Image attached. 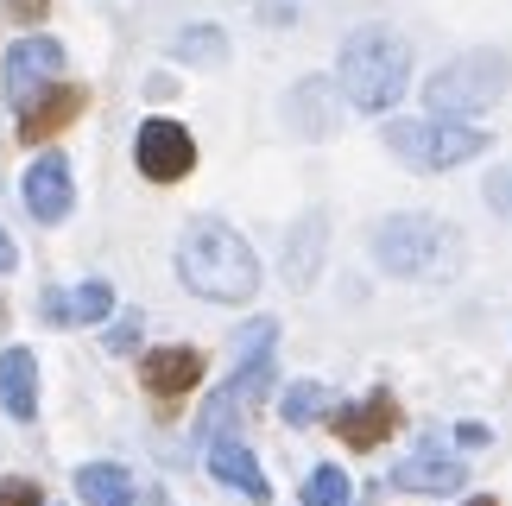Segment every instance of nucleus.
Returning <instances> with one entry per match:
<instances>
[{"label": "nucleus", "mask_w": 512, "mask_h": 506, "mask_svg": "<svg viewBox=\"0 0 512 506\" xmlns=\"http://www.w3.org/2000/svg\"><path fill=\"white\" fill-rule=\"evenodd\" d=\"M266 393H272V355H247V361H241V374H234L222 393L209 399V412H203V437H228V424H234V418H247Z\"/></svg>", "instance_id": "obj_7"}, {"label": "nucleus", "mask_w": 512, "mask_h": 506, "mask_svg": "<svg viewBox=\"0 0 512 506\" xmlns=\"http://www.w3.org/2000/svg\"><path fill=\"white\" fill-rule=\"evenodd\" d=\"M462 506H500V500L494 494H475V500H462Z\"/></svg>", "instance_id": "obj_31"}, {"label": "nucleus", "mask_w": 512, "mask_h": 506, "mask_svg": "<svg viewBox=\"0 0 512 506\" xmlns=\"http://www.w3.org/2000/svg\"><path fill=\"white\" fill-rule=\"evenodd\" d=\"M386 152H399L411 171H456L468 159L487 152V133L468 121H449V114H430V121H392L386 127Z\"/></svg>", "instance_id": "obj_4"}, {"label": "nucleus", "mask_w": 512, "mask_h": 506, "mask_svg": "<svg viewBox=\"0 0 512 506\" xmlns=\"http://www.w3.org/2000/svg\"><path fill=\"white\" fill-rule=\"evenodd\" d=\"M13 266H19V247H13V235H7V228H0V279H7Z\"/></svg>", "instance_id": "obj_29"}, {"label": "nucleus", "mask_w": 512, "mask_h": 506, "mask_svg": "<svg viewBox=\"0 0 512 506\" xmlns=\"http://www.w3.org/2000/svg\"><path fill=\"white\" fill-rule=\"evenodd\" d=\"M26 209L32 222H64L76 209V184H70V159H57V152H38V159L26 165Z\"/></svg>", "instance_id": "obj_9"}, {"label": "nucleus", "mask_w": 512, "mask_h": 506, "mask_svg": "<svg viewBox=\"0 0 512 506\" xmlns=\"http://www.w3.org/2000/svg\"><path fill=\"white\" fill-rule=\"evenodd\" d=\"M102 317H114V291H108V279L76 285V291H70V323H102Z\"/></svg>", "instance_id": "obj_21"}, {"label": "nucleus", "mask_w": 512, "mask_h": 506, "mask_svg": "<svg viewBox=\"0 0 512 506\" xmlns=\"http://www.w3.org/2000/svg\"><path fill=\"white\" fill-rule=\"evenodd\" d=\"M272 342H279V323L260 317L253 329H241V361H247V355H272Z\"/></svg>", "instance_id": "obj_24"}, {"label": "nucleus", "mask_w": 512, "mask_h": 506, "mask_svg": "<svg viewBox=\"0 0 512 506\" xmlns=\"http://www.w3.org/2000/svg\"><path fill=\"white\" fill-rule=\"evenodd\" d=\"M291 133H304V140H329V133L342 127V102H336V83H323V76H310V83L291 89Z\"/></svg>", "instance_id": "obj_12"}, {"label": "nucleus", "mask_w": 512, "mask_h": 506, "mask_svg": "<svg viewBox=\"0 0 512 506\" xmlns=\"http://www.w3.org/2000/svg\"><path fill=\"white\" fill-rule=\"evenodd\" d=\"M0 506H38L32 481H0Z\"/></svg>", "instance_id": "obj_27"}, {"label": "nucleus", "mask_w": 512, "mask_h": 506, "mask_svg": "<svg viewBox=\"0 0 512 506\" xmlns=\"http://www.w3.org/2000/svg\"><path fill=\"white\" fill-rule=\"evenodd\" d=\"M108 348H114V355H127V348H140V310H127V317L108 329Z\"/></svg>", "instance_id": "obj_25"}, {"label": "nucleus", "mask_w": 512, "mask_h": 506, "mask_svg": "<svg viewBox=\"0 0 512 506\" xmlns=\"http://www.w3.org/2000/svg\"><path fill=\"white\" fill-rule=\"evenodd\" d=\"M0 7H7V19H19V26H32V19H45V13H51L45 0H0Z\"/></svg>", "instance_id": "obj_28"}, {"label": "nucleus", "mask_w": 512, "mask_h": 506, "mask_svg": "<svg viewBox=\"0 0 512 506\" xmlns=\"http://www.w3.org/2000/svg\"><path fill=\"white\" fill-rule=\"evenodd\" d=\"M323 412H329V386H317V380H298V386L279 399V418H285V424H317Z\"/></svg>", "instance_id": "obj_20"}, {"label": "nucleus", "mask_w": 512, "mask_h": 506, "mask_svg": "<svg viewBox=\"0 0 512 506\" xmlns=\"http://www.w3.org/2000/svg\"><path fill=\"white\" fill-rule=\"evenodd\" d=\"M456 443H468V450H481V443H487V431H481V424H462V431H456Z\"/></svg>", "instance_id": "obj_30"}, {"label": "nucleus", "mask_w": 512, "mask_h": 506, "mask_svg": "<svg viewBox=\"0 0 512 506\" xmlns=\"http://www.w3.org/2000/svg\"><path fill=\"white\" fill-rule=\"evenodd\" d=\"M506 83H512V64L500 51H475V57H456V64H443L437 76L424 83V108L430 114H487L506 95Z\"/></svg>", "instance_id": "obj_5"}, {"label": "nucleus", "mask_w": 512, "mask_h": 506, "mask_svg": "<svg viewBox=\"0 0 512 506\" xmlns=\"http://www.w3.org/2000/svg\"><path fill=\"white\" fill-rule=\"evenodd\" d=\"M177 279L209 304H247L260 291V260L228 222L196 216L184 228V241H177Z\"/></svg>", "instance_id": "obj_1"}, {"label": "nucleus", "mask_w": 512, "mask_h": 506, "mask_svg": "<svg viewBox=\"0 0 512 506\" xmlns=\"http://www.w3.org/2000/svg\"><path fill=\"white\" fill-rule=\"evenodd\" d=\"M83 108H89V89L83 83H51L45 95H32V102H26V114H19V140H26V146L51 140V133H64Z\"/></svg>", "instance_id": "obj_10"}, {"label": "nucleus", "mask_w": 512, "mask_h": 506, "mask_svg": "<svg viewBox=\"0 0 512 506\" xmlns=\"http://www.w3.org/2000/svg\"><path fill=\"white\" fill-rule=\"evenodd\" d=\"M76 494L89 506H133V475L114 462H89V469H76Z\"/></svg>", "instance_id": "obj_18"}, {"label": "nucleus", "mask_w": 512, "mask_h": 506, "mask_svg": "<svg viewBox=\"0 0 512 506\" xmlns=\"http://www.w3.org/2000/svg\"><path fill=\"white\" fill-rule=\"evenodd\" d=\"M0 405H7V418H19V424L38 418V361H32V348H7V355H0Z\"/></svg>", "instance_id": "obj_15"}, {"label": "nucleus", "mask_w": 512, "mask_h": 506, "mask_svg": "<svg viewBox=\"0 0 512 506\" xmlns=\"http://www.w3.org/2000/svg\"><path fill=\"white\" fill-rule=\"evenodd\" d=\"M38 310H45V323L64 329V323H70V291H45V298H38Z\"/></svg>", "instance_id": "obj_26"}, {"label": "nucleus", "mask_w": 512, "mask_h": 506, "mask_svg": "<svg viewBox=\"0 0 512 506\" xmlns=\"http://www.w3.org/2000/svg\"><path fill=\"white\" fill-rule=\"evenodd\" d=\"M329 424H336V437L348 443V450H373V443H386L392 431H399V405H392V393H373L361 405H342Z\"/></svg>", "instance_id": "obj_11"}, {"label": "nucleus", "mask_w": 512, "mask_h": 506, "mask_svg": "<svg viewBox=\"0 0 512 506\" xmlns=\"http://www.w3.org/2000/svg\"><path fill=\"white\" fill-rule=\"evenodd\" d=\"M209 475L222 481V488L247 494L253 506H266V500H272V481L260 475V462H253L247 443H234V437H215V443H209Z\"/></svg>", "instance_id": "obj_13"}, {"label": "nucleus", "mask_w": 512, "mask_h": 506, "mask_svg": "<svg viewBox=\"0 0 512 506\" xmlns=\"http://www.w3.org/2000/svg\"><path fill=\"white\" fill-rule=\"evenodd\" d=\"M411 89V45L386 26H361L342 45V95L361 114L399 108V95Z\"/></svg>", "instance_id": "obj_2"}, {"label": "nucleus", "mask_w": 512, "mask_h": 506, "mask_svg": "<svg viewBox=\"0 0 512 506\" xmlns=\"http://www.w3.org/2000/svg\"><path fill=\"white\" fill-rule=\"evenodd\" d=\"M140 380L152 399H184L196 380H203V355L196 348H152L140 361Z\"/></svg>", "instance_id": "obj_14"}, {"label": "nucleus", "mask_w": 512, "mask_h": 506, "mask_svg": "<svg viewBox=\"0 0 512 506\" xmlns=\"http://www.w3.org/2000/svg\"><path fill=\"white\" fill-rule=\"evenodd\" d=\"M462 481H468V469L456 456H430V450H418L411 462L392 469V488H405V494H456Z\"/></svg>", "instance_id": "obj_16"}, {"label": "nucleus", "mask_w": 512, "mask_h": 506, "mask_svg": "<svg viewBox=\"0 0 512 506\" xmlns=\"http://www.w3.org/2000/svg\"><path fill=\"white\" fill-rule=\"evenodd\" d=\"M133 165H140L152 184H177V178H190V165H196V140H190V127H177V121H165V114H152V121L140 127V140H133Z\"/></svg>", "instance_id": "obj_6"}, {"label": "nucleus", "mask_w": 512, "mask_h": 506, "mask_svg": "<svg viewBox=\"0 0 512 506\" xmlns=\"http://www.w3.org/2000/svg\"><path fill=\"white\" fill-rule=\"evenodd\" d=\"M171 51L184 57V64H222V57H228V38L215 32V26H184V32L171 38Z\"/></svg>", "instance_id": "obj_19"}, {"label": "nucleus", "mask_w": 512, "mask_h": 506, "mask_svg": "<svg viewBox=\"0 0 512 506\" xmlns=\"http://www.w3.org/2000/svg\"><path fill=\"white\" fill-rule=\"evenodd\" d=\"M367 247L392 279H449L462 266V228H449L443 216H386Z\"/></svg>", "instance_id": "obj_3"}, {"label": "nucleus", "mask_w": 512, "mask_h": 506, "mask_svg": "<svg viewBox=\"0 0 512 506\" xmlns=\"http://www.w3.org/2000/svg\"><path fill=\"white\" fill-rule=\"evenodd\" d=\"M323 247H329V222H323V216H304V222L285 235V279L298 285V291H304L310 279H317Z\"/></svg>", "instance_id": "obj_17"}, {"label": "nucleus", "mask_w": 512, "mask_h": 506, "mask_svg": "<svg viewBox=\"0 0 512 506\" xmlns=\"http://www.w3.org/2000/svg\"><path fill=\"white\" fill-rule=\"evenodd\" d=\"M487 209H494V216H506V222H512V165L487 171Z\"/></svg>", "instance_id": "obj_23"}, {"label": "nucleus", "mask_w": 512, "mask_h": 506, "mask_svg": "<svg viewBox=\"0 0 512 506\" xmlns=\"http://www.w3.org/2000/svg\"><path fill=\"white\" fill-rule=\"evenodd\" d=\"M57 70H64V45L57 38H19L7 51V102L26 108L45 83H57Z\"/></svg>", "instance_id": "obj_8"}, {"label": "nucleus", "mask_w": 512, "mask_h": 506, "mask_svg": "<svg viewBox=\"0 0 512 506\" xmlns=\"http://www.w3.org/2000/svg\"><path fill=\"white\" fill-rule=\"evenodd\" d=\"M348 475L342 469H329V462H323V469H310V481H304V506H348Z\"/></svg>", "instance_id": "obj_22"}]
</instances>
